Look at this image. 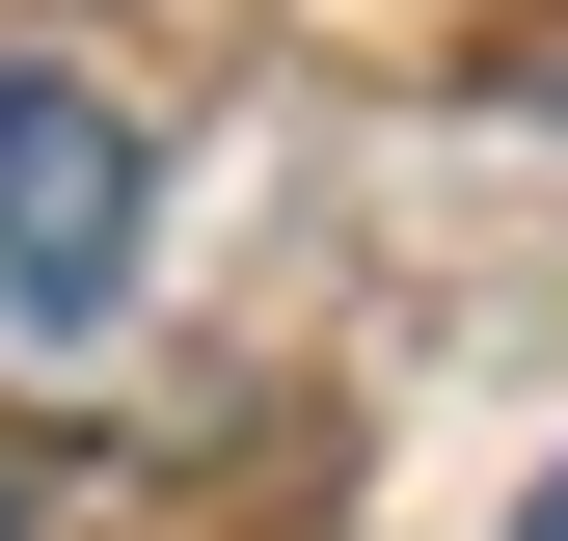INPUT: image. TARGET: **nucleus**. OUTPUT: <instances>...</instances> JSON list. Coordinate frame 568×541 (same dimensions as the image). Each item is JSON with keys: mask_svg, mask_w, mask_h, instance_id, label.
<instances>
[{"mask_svg": "<svg viewBox=\"0 0 568 541\" xmlns=\"http://www.w3.org/2000/svg\"><path fill=\"white\" fill-rule=\"evenodd\" d=\"M515 541H568V488H541V514H515Z\"/></svg>", "mask_w": 568, "mask_h": 541, "instance_id": "nucleus-2", "label": "nucleus"}, {"mask_svg": "<svg viewBox=\"0 0 568 541\" xmlns=\"http://www.w3.org/2000/svg\"><path fill=\"white\" fill-rule=\"evenodd\" d=\"M135 217H163V135L109 82H54V54H0V325H109Z\"/></svg>", "mask_w": 568, "mask_h": 541, "instance_id": "nucleus-1", "label": "nucleus"}, {"mask_svg": "<svg viewBox=\"0 0 568 541\" xmlns=\"http://www.w3.org/2000/svg\"><path fill=\"white\" fill-rule=\"evenodd\" d=\"M0 541H28V514H0Z\"/></svg>", "mask_w": 568, "mask_h": 541, "instance_id": "nucleus-3", "label": "nucleus"}]
</instances>
